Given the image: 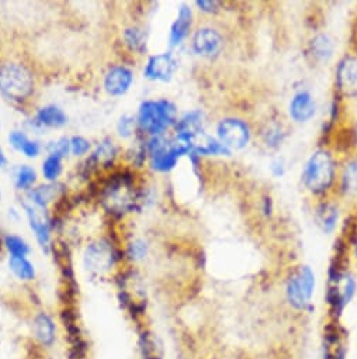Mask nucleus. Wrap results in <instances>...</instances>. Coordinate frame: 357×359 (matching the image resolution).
I'll return each instance as SVG.
<instances>
[{"label": "nucleus", "instance_id": "nucleus-1", "mask_svg": "<svg viewBox=\"0 0 357 359\" xmlns=\"http://www.w3.org/2000/svg\"><path fill=\"white\" fill-rule=\"evenodd\" d=\"M337 173L339 168L333 152L328 148H318L302 165L301 184L309 195L326 199L336 188Z\"/></svg>", "mask_w": 357, "mask_h": 359}, {"label": "nucleus", "instance_id": "nucleus-2", "mask_svg": "<svg viewBox=\"0 0 357 359\" xmlns=\"http://www.w3.org/2000/svg\"><path fill=\"white\" fill-rule=\"evenodd\" d=\"M357 294V278L350 265L336 258L335 265L330 266L325 287V304L328 318L330 321H340L346 309L351 304Z\"/></svg>", "mask_w": 357, "mask_h": 359}, {"label": "nucleus", "instance_id": "nucleus-3", "mask_svg": "<svg viewBox=\"0 0 357 359\" xmlns=\"http://www.w3.org/2000/svg\"><path fill=\"white\" fill-rule=\"evenodd\" d=\"M316 273L305 264L293 266L283 285L284 302L293 313L297 314H311L314 311V297L316 292Z\"/></svg>", "mask_w": 357, "mask_h": 359}, {"label": "nucleus", "instance_id": "nucleus-4", "mask_svg": "<svg viewBox=\"0 0 357 359\" xmlns=\"http://www.w3.org/2000/svg\"><path fill=\"white\" fill-rule=\"evenodd\" d=\"M176 106L167 99L146 100L139 107L138 126L152 137L163 135L170 126L176 124Z\"/></svg>", "mask_w": 357, "mask_h": 359}, {"label": "nucleus", "instance_id": "nucleus-5", "mask_svg": "<svg viewBox=\"0 0 357 359\" xmlns=\"http://www.w3.org/2000/svg\"><path fill=\"white\" fill-rule=\"evenodd\" d=\"M34 90L31 74L19 64H5L0 67V92L8 99L22 102Z\"/></svg>", "mask_w": 357, "mask_h": 359}, {"label": "nucleus", "instance_id": "nucleus-6", "mask_svg": "<svg viewBox=\"0 0 357 359\" xmlns=\"http://www.w3.org/2000/svg\"><path fill=\"white\" fill-rule=\"evenodd\" d=\"M217 140L231 152L246 148L252 140V128L248 121L241 117H224L216 128Z\"/></svg>", "mask_w": 357, "mask_h": 359}, {"label": "nucleus", "instance_id": "nucleus-7", "mask_svg": "<svg viewBox=\"0 0 357 359\" xmlns=\"http://www.w3.org/2000/svg\"><path fill=\"white\" fill-rule=\"evenodd\" d=\"M335 86L344 99H357V55L346 54L335 68Z\"/></svg>", "mask_w": 357, "mask_h": 359}, {"label": "nucleus", "instance_id": "nucleus-8", "mask_svg": "<svg viewBox=\"0 0 357 359\" xmlns=\"http://www.w3.org/2000/svg\"><path fill=\"white\" fill-rule=\"evenodd\" d=\"M322 359H346L347 358V335L340 325V321H330L323 328Z\"/></svg>", "mask_w": 357, "mask_h": 359}, {"label": "nucleus", "instance_id": "nucleus-9", "mask_svg": "<svg viewBox=\"0 0 357 359\" xmlns=\"http://www.w3.org/2000/svg\"><path fill=\"white\" fill-rule=\"evenodd\" d=\"M193 50L197 55L209 60H214L221 55L225 47V39L223 33L214 27L204 26L196 30L192 40Z\"/></svg>", "mask_w": 357, "mask_h": 359}, {"label": "nucleus", "instance_id": "nucleus-10", "mask_svg": "<svg viewBox=\"0 0 357 359\" xmlns=\"http://www.w3.org/2000/svg\"><path fill=\"white\" fill-rule=\"evenodd\" d=\"M318 111L315 96L308 89L297 90L288 100L287 113L288 118L295 124L309 123Z\"/></svg>", "mask_w": 357, "mask_h": 359}, {"label": "nucleus", "instance_id": "nucleus-11", "mask_svg": "<svg viewBox=\"0 0 357 359\" xmlns=\"http://www.w3.org/2000/svg\"><path fill=\"white\" fill-rule=\"evenodd\" d=\"M177 71V61L172 53L158 54L149 58L145 67V76L150 81L167 82Z\"/></svg>", "mask_w": 357, "mask_h": 359}, {"label": "nucleus", "instance_id": "nucleus-12", "mask_svg": "<svg viewBox=\"0 0 357 359\" xmlns=\"http://www.w3.org/2000/svg\"><path fill=\"white\" fill-rule=\"evenodd\" d=\"M314 220H315V224L318 226V229L323 234H326V236L333 234L340 222V208H339L337 202L330 201L328 198L321 199L315 208Z\"/></svg>", "mask_w": 357, "mask_h": 359}, {"label": "nucleus", "instance_id": "nucleus-13", "mask_svg": "<svg viewBox=\"0 0 357 359\" xmlns=\"http://www.w3.org/2000/svg\"><path fill=\"white\" fill-rule=\"evenodd\" d=\"M336 188L339 194L350 201L357 199V155L347 158L337 173Z\"/></svg>", "mask_w": 357, "mask_h": 359}, {"label": "nucleus", "instance_id": "nucleus-14", "mask_svg": "<svg viewBox=\"0 0 357 359\" xmlns=\"http://www.w3.org/2000/svg\"><path fill=\"white\" fill-rule=\"evenodd\" d=\"M86 266L94 272H106L114 262L111 247L106 243H94L88 247L85 254Z\"/></svg>", "mask_w": 357, "mask_h": 359}, {"label": "nucleus", "instance_id": "nucleus-15", "mask_svg": "<svg viewBox=\"0 0 357 359\" xmlns=\"http://www.w3.org/2000/svg\"><path fill=\"white\" fill-rule=\"evenodd\" d=\"M193 25V12L188 5H182L177 12V18L170 27L169 43L172 47L181 46L190 34Z\"/></svg>", "mask_w": 357, "mask_h": 359}, {"label": "nucleus", "instance_id": "nucleus-16", "mask_svg": "<svg viewBox=\"0 0 357 359\" xmlns=\"http://www.w3.org/2000/svg\"><path fill=\"white\" fill-rule=\"evenodd\" d=\"M174 126L177 137L186 138L195 144V141L204 134V116L202 111H192L176 121Z\"/></svg>", "mask_w": 357, "mask_h": 359}, {"label": "nucleus", "instance_id": "nucleus-17", "mask_svg": "<svg viewBox=\"0 0 357 359\" xmlns=\"http://www.w3.org/2000/svg\"><path fill=\"white\" fill-rule=\"evenodd\" d=\"M132 72L125 67L111 68L104 78V88L110 95L120 96L124 95L132 83Z\"/></svg>", "mask_w": 357, "mask_h": 359}, {"label": "nucleus", "instance_id": "nucleus-18", "mask_svg": "<svg viewBox=\"0 0 357 359\" xmlns=\"http://www.w3.org/2000/svg\"><path fill=\"white\" fill-rule=\"evenodd\" d=\"M335 41L333 39L326 33H318L315 34L308 46L309 55L312 60L318 64H326L329 62L335 55Z\"/></svg>", "mask_w": 357, "mask_h": 359}, {"label": "nucleus", "instance_id": "nucleus-19", "mask_svg": "<svg viewBox=\"0 0 357 359\" xmlns=\"http://www.w3.org/2000/svg\"><path fill=\"white\" fill-rule=\"evenodd\" d=\"M106 202L110 203L111 209L115 210H127L134 205V195L131 194L130 184L124 179L114 182L110 188H107Z\"/></svg>", "mask_w": 357, "mask_h": 359}, {"label": "nucleus", "instance_id": "nucleus-20", "mask_svg": "<svg viewBox=\"0 0 357 359\" xmlns=\"http://www.w3.org/2000/svg\"><path fill=\"white\" fill-rule=\"evenodd\" d=\"M287 138V128L283 123L270 121L260 131V140L265 147L270 149H276L283 145Z\"/></svg>", "mask_w": 357, "mask_h": 359}, {"label": "nucleus", "instance_id": "nucleus-21", "mask_svg": "<svg viewBox=\"0 0 357 359\" xmlns=\"http://www.w3.org/2000/svg\"><path fill=\"white\" fill-rule=\"evenodd\" d=\"M36 337L44 345H51L55 339V324L47 314H40L36 318Z\"/></svg>", "mask_w": 357, "mask_h": 359}, {"label": "nucleus", "instance_id": "nucleus-22", "mask_svg": "<svg viewBox=\"0 0 357 359\" xmlns=\"http://www.w3.org/2000/svg\"><path fill=\"white\" fill-rule=\"evenodd\" d=\"M37 118L41 124L48 126V127H61L64 124H66V116L65 113L57 107V106H47L43 107L38 114Z\"/></svg>", "mask_w": 357, "mask_h": 359}, {"label": "nucleus", "instance_id": "nucleus-23", "mask_svg": "<svg viewBox=\"0 0 357 359\" xmlns=\"http://www.w3.org/2000/svg\"><path fill=\"white\" fill-rule=\"evenodd\" d=\"M141 352L144 359H163V348L150 332L141 337Z\"/></svg>", "mask_w": 357, "mask_h": 359}, {"label": "nucleus", "instance_id": "nucleus-24", "mask_svg": "<svg viewBox=\"0 0 357 359\" xmlns=\"http://www.w3.org/2000/svg\"><path fill=\"white\" fill-rule=\"evenodd\" d=\"M26 210H27V215H29V220H30V226L31 229L34 230L40 244L43 247H47L48 245V241H50V231H48V226L41 220V217L36 213V210L30 206H26Z\"/></svg>", "mask_w": 357, "mask_h": 359}, {"label": "nucleus", "instance_id": "nucleus-25", "mask_svg": "<svg viewBox=\"0 0 357 359\" xmlns=\"http://www.w3.org/2000/svg\"><path fill=\"white\" fill-rule=\"evenodd\" d=\"M9 264L18 278L23 280H31L34 278V266L24 257H12Z\"/></svg>", "mask_w": 357, "mask_h": 359}, {"label": "nucleus", "instance_id": "nucleus-26", "mask_svg": "<svg viewBox=\"0 0 357 359\" xmlns=\"http://www.w3.org/2000/svg\"><path fill=\"white\" fill-rule=\"evenodd\" d=\"M124 39H125V43L135 51H142L146 46V34L142 29H138V27L125 30Z\"/></svg>", "mask_w": 357, "mask_h": 359}, {"label": "nucleus", "instance_id": "nucleus-27", "mask_svg": "<svg viewBox=\"0 0 357 359\" xmlns=\"http://www.w3.org/2000/svg\"><path fill=\"white\" fill-rule=\"evenodd\" d=\"M115 156V147L111 141H104L99 148L97 151L93 154V161L97 163V165H108Z\"/></svg>", "mask_w": 357, "mask_h": 359}, {"label": "nucleus", "instance_id": "nucleus-28", "mask_svg": "<svg viewBox=\"0 0 357 359\" xmlns=\"http://www.w3.org/2000/svg\"><path fill=\"white\" fill-rule=\"evenodd\" d=\"M61 169H62L61 156L54 155V154H51L43 165V173L48 179V181H55L58 175L61 173Z\"/></svg>", "mask_w": 357, "mask_h": 359}, {"label": "nucleus", "instance_id": "nucleus-29", "mask_svg": "<svg viewBox=\"0 0 357 359\" xmlns=\"http://www.w3.org/2000/svg\"><path fill=\"white\" fill-rule=\"evenodd\" d=\"M6 247L13 254V257H26L30 252L29 245L20 237L15 236L6 237Z\"/></svg>", "mask_w": 357, "mask_h": 359}, {"label": "nucleus", "instance_id": "nucleus-30", "mask_svg": "<svg viewBox=\"0 0 357 359\" xmlns=\"http://www.w3.org/2000/svg\"><path fill=\"white\" fill-rule=\"evenodd\" d=\"M18 188L26 189L36 182V172L30 166H22L18 172Z\"/></svg>", "mask_w": 357, "mask_h": 359}, {"label": "nucleus", "instance_id": "nucleus-31", "mask_svg": "<svg viewBox=\"0 0 357 359\" xmlns=\"http://www.w3.org/2000/svg\"><path fill=\"white\" fill-rule=\"evenodd\" d=\"M54 196H55V187H43L33 194L36 203H38L40 206H46Z\"/></svg>", "mask_w": 357, "mask_h": 359}, {"label": "nucleus", "instance_id": "nucleus-32", "mask_svg": "<svg viewBox=\"0 0 357 359\" xmlns=\"http://www.w3.org/2000/svg\"><path fill=\"white\" fill-rule=\"evenodd\" d=\"M146 251H148V245L145 241L142 240H136L134 241L130 248H128V254L132 259H141L146 255Z\"/></svg>", "mask_w": 357, "mask_h": 359}, {"label": "nucleus", "instance_id": "nucleus-33", "mask_svg": "<svg viewBox=\"0 0 357 359\" xmlns=\"http://www.w3.org/2000/svg\"><path fill=\"white\" fill-rule=\"evenodd\" d=\"M287 172V163L283 158H274L272 162H270V173L273 177L276 179H280L286 175Z\"/></svg>", "mask_w": 357, "mask_h": 359}, {"label": "nucleus", "instance_id": "nucleus-34", "mask_svg": "<svg viewBox=\"0 0 357 359\" xmlns=\"http://www.w3.org/2000/svg\"><path fill=\"white\" fill-rule=\"evenodd\" d=\"M90 148V144L88 140L82 137H74L71 141V149L75 155H85Z\"/></svg>", "mask_w": 357, "mask_h": 359}, {"label": "nucleus", "instance_id": "nucleus-35", "mask_svg": "<svg viewBox=\"0 0 357 359\" xmlns=\"http://www.w3.org/2000/svg\"><path fill=\"white\" fill-rule=\"evenodd\" d=\"M349 265H353L357 269V231L353 236L350 245H349V257H347Z\"/></svg>", "mask_w": 357, "mask_h": 359}, {"label": "nucleus", "instance_id": "nucleus-36", "mask_svg": "<svg viewBox=\"0 0 357 359\" xmlns=\"http://www.w3.org/2000/svg\"><path fill=\"white\" fill-rule=\"evenodd\" d=\"M29 141H30V140L26 137V134L20 133V131H15V133H12V135H10V142L13 144L15 148H18V149H20V151H23L24 145H26Z\"/></svg>", "mask_w": 357, "mask_h": 359}, {"label": "nucleus", "instance_id": "nucleus-37", "mask_svg": "<svg viewBox=\"0 0 357 359\" xmlns=\"http://www.w3.org/2000/svg\"><path fill=\"white\" fill-rule=\"evenodd\" d=\"M197 8L209 15H214L220 11V4L218 2H207V0H202V2H196Z\"/></svg>", "mask_w": 357, "mask_h": 359}, {"label": "nucleus", "instance_id": "nucleus-38", "mask_svg": "<svg viewBox=\"0 0 357 359\" xmlns=\"http://www.w3.org/2000/svg\"><path fill=\"white\" fill-rule=\"evenodd\" d=\"M132 128H134V118L125 116L121 118L120 124H118V130H120V134L124 135V137H128L131 135L132 133Z\"/></svg>", "mask_w": 357, "mask_h": 359}, {"label": "nucleus", "instance_id": "nucleus-39", "mask_svg": "<svg viewBox=\"0 0 357 359\" xmlns=\"http://www.w3.org/2000/svg\"><path fill=\"white\" fill-rule=\"evenodd\" d=\"M69 148H71V142L68 141V140H59L55 145H54V151H52V154L54 155H58V156H64V155H66L68 154V151H69Z\"/></svg>", "mask_w": 357, "mask_h": 359}, {"label": "nucleus", "instance_id": "nucleus-40", "mask_svg": "<svg viewBox=\"0 0 357 359\" xmlns=\"http://www.w3.org/2000/svg\"><path fill=\"white\" fill-rule=\"evenodd\" d=\"M23 152H24L27 156L34 158V156H37V155L40 154V145H38L37 142H34V141H29V142L24 145Z\"/></svg>", "mask_w": 357, "mask_h": 359}, {"label": "nucleus", "instance_id": "nucleus-41", "mask_svg": "<svg viewBox=\"0 0 357 359\" xmlns=\"http://www.w3.org/2000/svg\"><path fill=\"white\" fill-rule=\"evenodd\" d=\"M6 163V158H5V154H4V151L0 149V166H4Z\"/></svg>", "mask_w": 357, "mask_h": 359}, {"label": "nucleus", "instance_id": "nucleus-42", "mask_svg": "<svg viewBox=\"0 0 357 359\" xmlns=\"http://www.w3.org/2000/svg\"><path fill=\"white\" fill-rule=\"evenodd\" d=\"M353 134H354V140H356V144H357V123L354 126V130H353Z\"/></svg>", "mask_w": 357, "mask_h": 359}]
</instances>
